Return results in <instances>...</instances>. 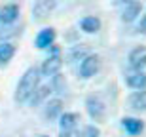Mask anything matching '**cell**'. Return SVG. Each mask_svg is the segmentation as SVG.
Returning a JSON list of instances; mask_svg holds the SVG:
<instances>
[{"label": "cell", "instance_id": "8fae6325", "mask_svg": "<svg viewBox=\"0 0 146 137\" xmlns=\"http://www.w3.org/2000/svg\"><path fill=\"white\" fill-rule=\"evenodd\" d=\"M141 11H142V4L141 2H131V4H127L123 8V11H121V21L125 23H131V21H135L137 17L141 15Z\"/></svg>", "mask_w": 146, "mask_h": 137}, {"label": "cell", "instance_id": "3957f363", "mask_svg": "<svg viewBox=\"0 0 146 137\" xmlns=\"http://www.w3.org/2000/svg\"><path fill=\"white\" fill-rule=\"evenodd\" d=\"M99 67H101V57L95 53H89L86 55L80 63V76L82 78H91L97 74Z\"/></svg>", "mask_w": 146, "mask_h": 137}, {"label": "cell", "instance_id": "d6986e66", "mask_svg": "<svg viewBox=\"0 0 146 137\" xmlns=\"http://www.w3.org/2000/svg\"><path fill=\"white\" fill-rule=\"evenodd\" d=\"M59 137H80V133L76 132V130H74V132H61Z\"/></svg>", "mask_w": 146, "mask_h": 137}, {"label": "cell", "instance_id": "e0dca14e", "mask_svg": "<svg viewBox=\"0 0 146 137\" xmlns=\"http://www.w3.org/2000/svg\"><path fill=\"white\" fill-rule=\"evenodd\" d=\"M13 55H15V46L13 44H8V42L0 44V65H8Z\"/></svg>", "mask_w": 146, "mask_h": 137}, {"label": "cell", "instance_id": "30bf717a", "mask_svg": "<svg viewBox=\"0 0 146 137\" xmlns=\"http://www.w3.org/2000/svg\"><path fill=\"white\" fill-rule=\"evenodd\" d=\"M17 17H19V6L17 4H8L4 8H0V23L11 25Z\"/></svg>", "mask_w": 146, "mask_h": 137}, {"label": "cell", "instance_id": "9c48e42d", "mask_svg": "<svg viewBox=\"0 0 146 137\" xmlns=\"http://www.w3.org/2000/svg\"><path fill=\"white\" fill-rule=\"evenodd\" d=\"M127 86L137 92H141V90H146V72L144 71H133L127 74Z\"/></svg>", "mask_w": 146, "mask_h": 137}, {"label": "cell", "instance_id": "4fadbf2b", "mask_svg": "<svg viewBox=\"0 0 146 137\" xmlns=\"http://www.w3.org/2000/svg\"><path fill=\"white\" fill-rule=\"evenodd\" d=\"M129 107L137 112H144L146 110V90L135 92L129 95Z\"/></svg>", "mask_w": 146, "mask_h": 137}, {"label": "cell", "instance_id": "ffe728a7", "mask_svg": "<svg viewBox=\"0 0 146 137\" xmlns=\"http://www.w3.org/2000/svg\"><path fill=\"white\" fill-rule=\"evenodd\" d=\"M139 31L146 34V17H142V19H141V23H139Z\"/></svg>", "mask_w": 146, "mask_h": 137}, {"label": "cell", "instance_id": "7c38bea8", "mask_svg": "<svg viewBox=\"0 0 146 137\" xmlns=\"http://www.w3.org/2000/svg\"><path fill=\"white\" fill-rule=\"evenodd\" d=\"M121 128H123L129 135H139V133H142V130H144V122L139 120V118L125 116L123 120H121Z\"/></svg>", "mask_w": 146, "mask_h": 137}, {"label": "cell", "instance_id": "5bb4252c", "mask_svg": "<svg viewBox=\"0 0 146 137\" xmlns=\"http://www.w3.org/2000/svg\"><path fill=\"white\" fill-rule=\"evenodd\" d=\"M55 8V2L53 0H38L36 2V6H34V10H33V13H34V17L36 19H46V17L49 15V11Z\"/></svg>", "mask_w": 146, "mask_h": 137}, {"label": "cell", "instance_id": "ba28073f", "mask_svg": "<svg viewBox=\"0 0 146 137\" xmlns=\"http://www.w3.org/2000/svg\"><path fill=\"white\" fill-rule=\"evenodd\" d=\"M55 29H44V31H40L36 36V40H34V46H36L38 49H46L49 48V46H53L55 42Z\"/></svg>", "mask_w": 146, "mask_h": 137}, {"label": "cell", "instance_id": "52a82bcc", "mask_svg": "<svg viewBox=\"0 0 146 137\" xmlns=\"http://www.w3.org/2000/svg\"><path fill=\"white\" fill-rule=\"evenodd\" d=\"M78 124H80V114L78 112H63L59 118L61 132H74Z\"/></svg>", "mask_w": 146, "mask_h": 137}, {"label": "cell", "instance_id": "ac0fdd59", "mask_svg": "<svg viewBox=\"0 0 146 137\" xmlns=\"http://www.w3.org/2000/svg\"><path fill=\"white\" fill-rule=\"evenodd\" d=\"M101 135V130H99L95 124H89V126H84L80 137H99Z\"/></svg>", "mask_w": 146, "mask_h": 137}, {"label": "cell", "instance_id": "9a60e30c", "mask_svg": "<svg viewBox=\"0 0 146 137\" xmlns=\"http://www.w3.org/2000/svg\"><path fill=\"white\" fill-rule=\"evenodd\" d=\"M49 93H51V88H49V86H38V90L33 93V97L29 99V105H31V107L42 105L44 101L49 97Z\"/></svg>", "mask_w": 146, "mask_h": 137}, {"label": "cell", "instance_id": "7a4b0ae2", "mask_svg": "<svg viewBox=\"0 0 146 137\" xmlns=\"http://www.w3.org/2000/svg\"><path fill=\"white\" fill-rule=\"evenodd\" d=\"M86 109H87V114L91 116V120L104 122V118H106V105L103 103V99L99 95H87Z\"/></svg>", "mask_w": 146, "mask_h": 137}, {"label": "cell", "instance_id": "5b68a950", "mask_svg": "<svg viewBox=\"0 0 146 137\" xmlns=\"http://www.w3.org/2000/svg\"><path fill=\"white\" fill-rule=\"evenodd\" d=\"M129 65L133 71H144V67H146V48L144 46H139V48L131 49Z\"/></svg>", "mask_w": 146, "mask_h": 137}, {"label": "cell", "instance_id": "6da1fadb", "mask_svg": "<svg viewBox=\"0 0 146 137\" xmlns=\"http://www.w3.org/2000/svg\"><path fill=\"white\" fill-rule=\"evenodd\" d=\"M38 86H40V69L29 67L17 84L15 97H13L15 103H29V99L33 97V93L38 90Z\"/></svg>", "mask_w": 146, "mask_h": 137}, {"label": "cell", "instance_id": "8992f818", "mask_svg": "<svg viewBox=\"0 0 146 137\" xmlns=\"http://www.w3.org/2000/svg\"><path fill=\"white\" fill-rule=\"evenodd\" d=\"M63 114V101L61 99H49L44 107V118L46 120H59Z\"/></svg>", "mask_w": 146, "mask_h": 137}, {"label": "cell", "instance_id": "7402d4cb", "mask_svg": "<svg viewBox=\"0 0 146 137\" xmlns=\"http://www.w3.org/2000/svg\"><path fill=\"white\" fill-rule=\"evenodd\" d=\"M40 137H48V135H40Z\"/></svg>", "mask_w": 146, "mask_h": 137}, {"label": "cell", "instance_id": "2e32d148", "mask_svg": "<svg viewBox=\"0 0 146 137\" xmlns=\"http://www.w3.org/2000/svg\"><path fill=\"white\" fill-rule=\"evenodd\" d=\"M80 25H82V29H84L86 33L93 34V33H97L99 29H101V19L95 17V15H87V17H84V19L80 21Z\"/></svg>", "mask_w": 146, "mask_h": 137}, {"label": "cell", "instance_id": "277c9868", "mask_svg": "<svg viewBox=\"0 0 146 137\" xmlns=\"http://www.w3.org/2000/svg\"><path fill=\"white\" fill-rule=\"evenodd\" d=\"M61 67H63V57L61 53H55V55H49L48 59L42 63L40 67V74L46 78H51V76H57L61 71Z\"/></svg>", "mask_w": 146, "mask_h": 137}, {"label": "cell", "instance_id": "44dd1931", "mask_svg": "<svg viewBox=\"0 0 146 137\" xmlns=\"http://www.w3.org/2000/svg\"><path fill=\"white\" fill-rule=\"evenodd\" d=\"M131 2H135V0H114V4H116V6H121V4L127 6V4H131Z\"/></svg>", "mask_w": 146, "mask_h": 137}]
</instances>
